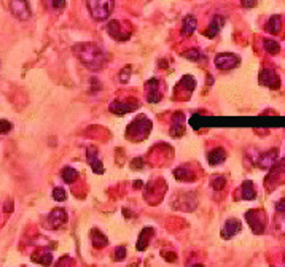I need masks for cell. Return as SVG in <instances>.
<instances>
[{"instance_id": "3957f363", "label": "cell", "mask_w": 285, "mask_h": 267, "mask_svg": "<svg viewBox=\"0 0 285 267\" xmlns=\"http://www.w3.org/2000/svg\"><path fill=\"white\" fill-rule=\"evenodd\" d=\"M88 10H90L91 16L96 19V21H105L107 18L110 16V13L115 6V2H104V0H97V2H88L86 3Z\"/></svg>"}, {"instance_id": "30bf717a", "label": "cell", "mask_w": 285, "mask_h": 267, "mask_svg": "<svg viewBox=\"0 0 285 267\" xmlns=\"http://www.w3.org/2000/svg\"><path fill=\"white\" fill-rule=\"evenodd\" d=\"M10 10L11 13L18 18V19H29L30 18V6L27 2H23V0H18V2H11L10 3Z\"/></svg>"}, {"instance_id": "4dcf8cb0", "label": "cell", "mask_w": 285, "mask_h": 267, "mask_svg": "<svg viewBox=\"0 0 285 267\" xmlns=\"http://www.w3.org/2000/svg\"><path fill=\"white\" fill-rule=\"evenodd\" d=\"M11 123L7 119H0V134H8L11 131Z\"/></svg>"}, {"instance_id": "7a4b0ae2", "label": "cell", "mask_w": 285, "mask_h": 267, "mask_svg": "<svg viewBox=\"0 0 285 267\" xmlns=\"http://www.w3.org/2000/svg\"><path fill=\"white\" fill-rule=\"evenodd\" d=\"M150 129H151V121L148 118H145L143 114H142V116L136 118L128 126V132H126V137L136 140V142H139V140H143V138L148 137Z\"/></svg>"}, {"instance_id": "83f0119b", "label": "cell", "mask_w": 285, "mask_h": 267, "mask_svg": "<svg viewBox=\"0 0 285 267\" xmlns=\"http://www.w3.org/2000/svg\"><path fill=\"white\" fill-rule=\"evenodd\" d=\"M211 184H212V188H214L215 191L223 189V188H225V184H226V177H223V175H215V177H212Z\"/></svg>"}, {"instance_id": "9c48e42d", "label": "cell", "mask_w": 285, "mask_h": 267, "mask_svg": "<svg viewBox=\"0 0 285 267\" xmlns=\"http://www.w3.org/2000/svg\"><path fill=\"white\" fill-rule=\"evenodd\" d=\"M48 222L53 229L64 226L67 222V212L64 208H54L53 212L48 215Z\"/></svg>"}, {"instance_id": "8992f818", "label": "cell", "mask_w": 285, "mask_h": 267, "mask_svg": "<svg viewBox=\"0 0 285 267\" xmlns=\"http://www.w3.org/2000/svg\"><path fill=\"white\" fill-rule=\"evenodd\" d=\"M110 111L118 114V116H123V114L129 113L132 110H136V108H139V102L137 100H126V102H121V100H113L110 104Z\"/></svg>"}, {"instance_id": "e575fe53", "label": "cell", "mask_w": 285, "mask_h": 267, "mask_svg": "<svg viewBox=\"0 0 285 267\" xmlns=\"http://www.w3.org/2000/svg\"><path fill=\"white\" fill-rule=\"evenodd\" d=\"M51 6L53 8H62V6H66V2L64 0H56V2H51Z\"/></svg>"}, {"instance_id": "cb8c5ba5", "label": "cell", "mask_w": 285, "mask_h": 267, "mask_svg": "<svg viewBox=\"0 0 285 267\" xmlns=\"http://www.w3.org/2000/svg\"><path fill=\"white\" fill-rule=\"evenodd\" d=\"M174 175L180 181H194V174L188 167H179L174 170Z\"/></svg>"}, {"instance_id": "f1b7e54d", "label": "cell", "mask_w": 285, "mask_h": 267, "mask_svg": "<svg viewBox=\"0 0 285 267\" xmlns=\"http://www.w3.org/2000/svg\"><path fill=\"white\" fill-rule=\"evenodd\" d=\"M53 199L58 202H64L67 199V193L62 188H54L53 191Z\"/></svg>"}, {"instance_id": "277c9868", "label": "cell", "mask_w": 285, "mask_h": 267, "mask_svg": "<svg viewBox=\"0 0 285 267\" xmlns=\"http://www.w3.org/2000/svg\"><path fill=\"white\" fill-rule=\"evenodd\" d=\"M245 220L255 234H263L266 229V215L261 210H250L245 213Z\"/></svg>"}, {"instance_id": "484cf974", "label": "cell", "mask_w": 285, "mask_h": 267, "mask_svg": "<svg viewBox=\"0 0 285 267\" xmlns=\"http://www.w3.org/2000/svg\"><path fill=\"white\" fill-rule=\"evenodd\" d=\"M61 177H62V180H64L66 183H73L75 180L78 178V172L75 170L73 167H64L61 172Z\"/></svg>"}, {"instance_id": "7402d4cb", "label": "cell", "mask_w": 285, "mask_h": 267, "mask_svg": "<svg viewBox=\"0 0 285 267\" xmlns=\"http://www.w3.org/2000/svg\"><path fill=\"white\" fill-rule=\"evenodd\" d=\"M91 242L96 248H104L107 244H109V239L99 231V229H93L91 231Z\"/></svg>"}, {"instance_id": "836d02e7", "label": "cell", "mask_w": 285, "mask_h": 267, "mask_svg": "<svg viewBox=\"0 0 285 267\" xmlns=\"http://www.w3.org/2000/svg\"><path fill=\"white\" fill-rule=\"evenodd\" d=\"M67 261H69V258L67 256H64V258H61L59 261H58V263H56V266L54 267H67Z\"/></svg>"}, {"instance_id": "7c38bea8", "label": "cell", "mask_w": 285, "mask_h": 267, "mask_svg": "<svg viewBox=\"0 0 285 267\" xmlns=\"http://www.w3.org/2000/svg\"><path fill=\"white\" fill-rule=\"evenodd\" d=\"M277 153H279V151H277L276 148H274V150H271V151H268V153H263V155L257 159V164H258L261 169H271V167H274V164H276V161H277Z\"/></svg>"}, {"instance_id": "9a60e30c", "label": "cell", "mask_w": 285, "mask_h": 267, "mask_svg": "<svg viewBox=\"0 0 285 267\" xmlns=\"http://www.w3.org/2000/svg\"><path fill=\"white\" fill-rule=\"evenodd\" d=\"M223 24H225V16H220V15H215L214 19H212V22L209 24V27L207 30L204 32V35L209 37V38H214L215 35L218 34L220 29L223 27Z\"/></svg>"}, {"instance_id": "5b68a950", "label": "cell", "mask_w": 285, "mask_h": 267, "mask_svg": "<svg viewBox=\"0 0 285 267\" xmlns=\"http://www.w3.org/2000/svg\"><path fill=\"white\" fill-rule=\"evenodd\" d=\"M214 62H215V67L218 70H231L240 64V57L233 53H220L215 56Z\"/></svg>"}, {"instance_id": "d4e9b609", "label": "cell", "mask_w": 285, "mask_h": 267, "mask_svg": "<svg viewBox=\"0 0 285 267\" xmlns=\"http://www.w3.org/2000/svg\"><path fill=\"white\" fill-rule=\"evenodd\" d=\"M281 24H282L281 16H279V15L271 16V19L268 21V24H266V30L271 32V34H277V32L281 30Z\"/></svg>"}, {"instance_id": "d6986e66", "label": "cell", "mask_w": 285, "mask_h": 267, "mask_svg": "<svg viewBox=\"0 0 285 267\" xmlns=\"http://www.w3.org/2000/svg\"><path fill=\"white\" fill-rule=\"evenodd\" d=\"M185 132V126H183V113H175L174 118H172V131H170V134H172L174 137H179L182 135V134Z\"/></svg>"}, {"instance_id": "5bb4252c", "label": "cell", "mask_w": 285, "mask_h": 267, "mask_svg": "<svg viewBox=\"0 0 285 267\" xmlns=\"http://www.w3.org/2000/svg\"><path fill=\"white\" fill-rule=\"evenodd\" d=\"M158 86H160V81H158L156 78L147 81V88H148L147 100L150 102V104H156V102H160L163 97V94H161L160 89H158Z\"/></svg>"}, {"instance_id": "8d00e7d4", "label": "cell", "mask_w": 285, "mask_h": 267, "mask_svg": "<svg viewBox=\"0 0 285 267\" xmlns=\"http://www.w3.org/2000/svg\"><path fill=\"white\" fill-rule=\"evenodd\" d=\"M190 267H204L202 264H193V266H190Z\"/></svg>"}, {"instance_id": "ba28073f", "label": "cell", "mask_w": 285, "mask_h": 267, "mask_svg": "<svg viewBox=\"0 0 285 267\" xmlns=\"http://www.w3.org/2000/svg\"><path fill=\"white\" fill-rule=\"evenodd\" d=\"M240 229H242V224H240V221L236 220V218H230L228 220L223 227H221V237L223 239H233L234 235L240 232Z\"/></svg>"}, {"instance_id": "d6a6232c", "label": "cell", "mask_w": 285, "mask_h": 267, "mask_svg": "<svg viewBox=\"0 0 285 267\" xmlns=\"http://www.w3.org/2000/svg\"><path fill=\"white\" fill-rule=\"evenodd\" d=\"M126 258V248L124 246H118L115 250V259L117 261H123Z\"/></svg>"}, {"instance_id": "2e32d148", "label": "cell", "mask_w": 285, "mask_h": 267, "mask_svg": "<svg viewBox=\"0 0 285 267\" xmlns=\"http://www.w3.org/2000/svg\"><path fill=\"white\" fill-rule=\"evenodd\" d=\"M107 32L115 38V40H119V42H124L128 40V38L131 37V34H123L121 27H119V22L118 21H110L109 24H107Z\"/></svg>"}, {"instance_id": "ac0fdd59", "label": "cell", "mask_w": 285, "mask_h": 267, "mask_svg": "<svg viewBox=\"0 0 285 267\" xmlns=\"http://www.w3.org/2000/svg\"><path fill=\"white\" fill-rule=\"evenodd\" d=\"M155 235V231L151 227H145L143 231L141 232V235H139V240H137V250L139 251H143V250H147V246H148V242L150 239Z\"/></svg>"}, {"instance_id": "ffe728a7", "label": "cell", "mask_w": 285, "mask_h": 267, "mask_svg": "<svg viewBox=\"0 0 285 267\" xmlns=\"http://www.w3.org/2000/svg\"><path fill=\"white\" fill-rule=\"evenodd\" d=\"M225 159H226V151L223 148H214L207 155V161L211 165H217L220 162H223Z\"/></svg>"}, {"instance_id": "e0dca14e", "label": "cell", "mask_w": 285, "mask_h": 267, "mask_svg": "<svg viewBox=\"0 0 285 267\" xmlns=\"http://www.w3.org/2000/svg\"><path fill=\"white\" fill-rule=\"evenodd\" d=\"M37 264H42V266H51L53 263V254L51 251L48 250H39L32 254V258H30Z\"/></svg>"}, {"instance_id": "d590c367", "label": "cell", "mask_w": 285, "mask_h": 267, "mask_svg": "<svg viewBox=\"0 0 285 267\" xmlns=\"http://www.w3.org/2000/svg\"><path fill=\"white\" fill-rule=\"evenodd\" d=\"M257 2H253V0H244L242 2V6H245V8H250V6H255Z\"/></svg>"}, {"instance_id": "f546056e", "label": "cell", "mask_w": 285, "mask_h": 267, "mask_svg": "<svg viewBox=\"0 0 285 267\" xmlns=\"http://www.w3.org/2000/svg\"><path fill=\"white\" fill-rule=\"evenodd\" d=\"M185 56L188 57L190 61H199L201 57H202V53L199 49H190V51H187L185 53Z\"/></svg>"}, {"instance_id": "4316f807", "label": "cell", "mask_w": 285, "mask_h": 267, "mask_svg": "<svg viewBox=\"0 0 285 267\" xmlns=\"http://www.w3.org/2000/svg\"><path fill=\"white\" fill-rule=\"evenodd\" d=\"M263 46L271 54H277L279 51H281V46H279V43L276 40H271V38H264V40H263Z\"/></svg>"}, {"instance_id": "52a82bcc", "label": "cell", "mask_w": 285, "mask_h": 267, "mask_svg": "<svg viewBox=\"0 0 285 267\" xmlns=\"http://www.w3.org/2000/svg\"><path fill=\"white\" fill-rule=\"evenodd\" d=\"M260 83L271 88V89H277L279 86H281V80H279L277 73L271 68H264L260 72Z\"/></svg>"}, {"instance_id": "8fae6325", "label": "cell", "mask_w": 285, "mask_h": 267, "mask_svg": "<svg viewBox=\"0 0 285 267\" xmlns=\"http://www.w3.org/2000/svg\"><path fill=\"white\" fill-rule=\"evenodd\" d=\"M88 164L91 165V169L96 172V174H104V164L99 159L96 146H90V148H88Z\"/></svg>"}, {"instance_id": "44dd1931", "label": "cell", "mask_w": 285, "mask_h": 267, "mask_svg": "<svg viewBox=\"0 0 285 267\" xmlns=\"http://www.w3.org/2000/svg\"><path fill=\"white\" fill-rule=\"evenodd\" d=\"M196 25H198V21L193 15H188L183 19V24H182V34L183 35H191L193 32L196 30Z\"/></svg>"}, {"instance_id": "4fadbf2b", "label": "cell", "mask_w": 285, "mask_h": 267, "mask_svg": "<svg viewBox=\"0 0 285 267\" xmlns=\"http://www.w3.org/2000/svg\"><path fill=\"white\" fill-rule=\"evenodd\" d=\"M276 229L285 234V199H281L276 205Z\"/></svg>"}, {"instance_id": "6da1fadb", "label": "cell", "mask_w": 285, "mask_h": 267, "mask_svg": "<svg viewBox=\"0 0 285 267\" xmlns=\"http://www.w3.org/2000/svg\"><path fill=\"white\" fill-rule=\"evenodd\" d=\"M73 53L78 57L81 64H85L88 68L100 70L107 62V54L102 48H99L94 43H80L73 46Z\"/></svg>"}, {"instance_id": "603a6c76", "label": "cell", "mask_w": 285, "mask_h": 267, "mask_svg": "<svg viewBox=\"0 0 285 267\" xmlns=\"http://www.w3.org/2000/svg\"><path fill=\"white\" fill-rule=\"evenodd\" d=\"M240 193H242V199L245 200H252L257 197V193H255V188H253V183L250 180H245L242 183V186H240Z\"/></svg>"}, {"instance_id": "1f68e13d", "label": "cell", "mask_w": 285, "mask_h": 267, "mask_svg": "<svg viewBox=\"0 0 285 267\" xmlns=\"http://www.w3.org/2000/svg\"><path fill=\"white\" fill-rule=\"evenodd\" d=\"M132 72V68H131V66H128V67H124L121 72H119V81L121 83H126L128 81V76H129V73Z\"/></svg>"}]
</instances>
